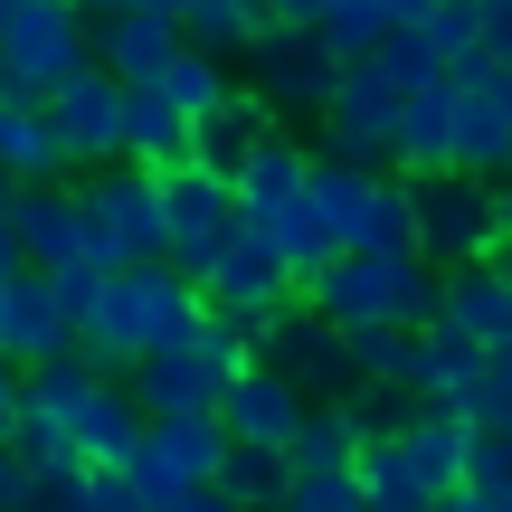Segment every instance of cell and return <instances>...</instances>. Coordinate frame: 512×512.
Wrapping results in <instances>:
<instances>
[{"mask_svg":"<svg viewBox=\"0 0 512 512\" xmlns=\"http://www.w3.org/2000/svg\"><path fill=\"white\" fill-rule=\"evenodd\" d=\"M143 399H133L124 370H95L86 351L67 361H38L19 380V418H10V446L38 465H133L143 446Z\"/></svg>","mask_w":512,"mask_h":512,"instance_id":"obj_1","label":"cell"},{"mask_svg":"<svg viewBox=\"0 0 512 512\" xmlns=\"http://www.w3.org/2000/svg\"><path fill=\"white\" fill-rule=\"evenodd\" d=\"M209 323V294H200V275H181V266H105V304H95V323H86V361L95 370H133V361H152V351H181L190 332Z\"/></svg>","mask_w":512,"mask_h":512,"instance_id":"obj_2","label":"cell"},{"mask_svg":"<svg viewBox=\"0 0 512 512\" xmlns=\"http://www.w3.org/2000/svg\"><path fill=\"white\" fill-rule=\"evenodd\" d=\"M323 323H437V304H446V266H427L418 247H351V256H332L313 285H294Z\"/></svg>","mask_w":512,"mask_h":512,"instance_id":"obj_3","label":"cell"},{"mask_svg":"<svg viewBox=\"0 0 512 512\" xmlns=\"http://www.w3.org/2000/svg\"><path fill=\"white\" fill-rule=\"evenodd\" d=\"M313 209H323L332 247H418V181L408 171H361L313 152Z\"/></svg>","mask_w":512,"mask_h":512,"instance_id":"obj_4","label":"cell"},{"mask_svg":"<svg viewBox=\"0 0 512 512\" xmlns=\"http://www.w3.org/2000/svg\"><path fill=\"white\" fill-rule=\"evenodd\" d=\"M399 114H408L399 76L380 57H351L332 105H323V152L332 162H361V171H399Z\"/></svg>","mask_w":512,"mask_h":512,"instance_id":"obj_5","label":"cell"},{"mask_svg":"<svg viewBox=\"0 0 512 512\" xmlns=\"http://www.w3.org/2000/svg\"><path fill=\"white\" fill-rule=\"evenodd\" d=\"M76 200H86V228H95V266H152L162 256V171L105 162L76 181Z\"/></svg>","mask_w":512,"mask_h":512,"instance_id":"obj_6","label":"cell"},{"mask_svg":"<svg viewBox=\"0 0 512 512\" xmlns=\"http://www.w3.org/2000/svg\"><path fill=\"white\" fill-rule=\"evenodd\" d=\"M0 57L19 95H57L86 67V0H0Z\"/></svg>","mask_w":512,"mask_h":512,"instance_id":"obj_7","label":"cell"},{"mask_svg":"<svg viewBox=\"0 0 512 512\" xmlns=\"http://www.w3.org/2000/svg\"><path fill=\"white\" fill-rule=\"evenodd\" d=\"M228 418L219 408H190V418H152L143 427V446H133V484H143V503L152 512H171L181 494H200V484H219V465H228Z\"/></svg>","mask_w":512,"mask_h":512,"instance_id":"obj_8","label":"cell"},{"mask_svg":"<svg viewBox=\"0 0 512 512\" xmlns=\"http://www.w3.org/2000/svg\"><path fill=\"white\" fill-rule=\"evenodd\" d=\"M418 256L427 266L503 256V219H494V181L484 171H427L418 181Z\"/></svg>","mask_w":512,"mask_h":512,"instance_id":"obj_9","label":"cell"},{"mask_svg":"<svg viewBox=\"0 0 512 512\" xmlns=\"http://www.w3.org/2000/svg\"><path fill=\"white\" fill-rule=\"evenodd\" d=\"M238 219H247V200H238V181H228V171H200V162L162 171V266L200 275Z\"/></svg>","mask_w":512,"mask_h":512,"instance_id":"obj_10","label":"cell"},{"mask_svg":"<svg viewBox=\"0 0 512 512\" xmlns=\"http://www.w3.org/2000/svg\"><path fill=\"white\" fill-rule=\"evenodd\" d=\"M332 86H342V57H332L313 29H266V38H256V57H247V95H266L275 124H294V114H313V124H323Z\"/></svg>","mask_w":512,"mask_h":512,"instance_id":"obj_11","label":"cell"},{"mask_svg":"<svg viewBox=\"0 0 512 512\" xmlns=\"http://www.w3.org/2000/svg\"><path fill=\"white\" fill-rule=\"evenodd\" d=\"M48 124H57V143H67V171H105V162H124V76L114 67H76L67 86L48 95Z\"/></svg>","mask_w":512,"mask_h":512,"instance_id":"obj_12","label":"cell"},{"mask_svg":"<svg viewBox=\"0 0 512 512\" xmlns=\"http://www.w3.org/2000/svg\"><path fill=\"white\" fill-rule=\"evenodd\" d=\"M10 238H19V256H29L38 275H48V266H95V228H86L76 181H19Z\"/></svg>","mask_w":512,"mask_h":512,"instance_id":"obj_13","label":"cell"},{"mask_svg":"<svg viewBox=\"0 0 512 512\" xmlns=\"http://www.w3.org/2000/svg\"><path fill=\"white\" fill-rule=\"evenodd\" d=\"M219 418H228V437H238V446H294V427L313 418V389L294 380L285 361H266V351H256L238 380H228Z\"/></svg>","mask_w":512,"mask_h":512,"instance_id":"obj_14","label":"cell"},{"mask_svg":"<svg viewBox=\"0 0 512 512\" xmlns=\"http://www.w3.org/2000/svg\"><path fill=\"white\" fill-rule=\"evenodd\" d=\"M200 294H209L219 313H266V304H285V294H294V275H285V256L238 219V228L219 238V256L200 266Z\"/></svg>","mask_w":512,"mask_h":512,"instance_id":"obj_15","label":"cell"},{"mask_svg":"<svg viewBox=\"0 0 512 512\" xmlns=\"http://www.w3.org/2000/svg\"><path fill=\"white\" fill-rule=\"evenodd\" d=\"M86 48L124 86H152L171 67V48H181V19H162V10H86Z\"/></svg>","mask_w":512,"mask_h":512,"instance_id":"obj_16","label":"cell"},{"mask_svg":"<svg viewBox=\"0 0 512 512\" xmlns=\"http://www.w3.org/2000/svg\"><path fill=\"white\" fill-rule=\"evenodd\" d=\"M0 351H10L19 370L67 361V351H76V323L57 313V294H48V275H38V266H19L10 294H0Z\"/></svg>","mask_w":512,"mask_h":512,"instance_id":"obj_17","label":"cell"},{"mask_svg":"<svg viewBox=\"0 0 512 512\" xmlns=\"http://www.w3.org/2000/svg\"><path fill=\"white\" fill-rule=\"evenodd\" d=\"M351 475H361L370 512H437V503H446V484H427V465L408 456V437H399V427H370V437H361V456H351Z\"/></svg>","mask_w":512,"mask_h":512,"instance_id":"obj_18","label":"cell"},{"mask_svg":"<svg viewBox=\"0 0 512 512\" xmlns=\"http://www.w3.org/2000/svg\"><path fill=\"white\" fill-rule=\"evenodd\" d=\"M247 228H256L275 256H285L294 285H313V275L342 256V247H332V228H323V209H313V181H304V190H285V200H266V209H247Z\"/></svg>","mask_w":512,"mask_h":512,"instance_id":"obj_19","label":"cell"},{"mask_svg":"<svg viewBox=\"0 0 512 512\" xmlns=\"http://www.w3.org/2000/svg\"><path fill=\"white\" fill-rule=\"evenodd\" d=\"M446 323H465L484 351H503L512 342V266L503 256H475V266H446Z\"/></svg>","mask_w":512,"mask_h":512,"instance_id":"obj_20","label":"cell"},{"mask_svg":"<svg viewBox=\"0 0 512 512\" xmlns=\"http://www.w3.org/2000/svg\"><path fill=\"white\" fill-rule=\"evenodd\" d=\"M0 181H67V143L48 124V95H0Z\"/></svg>","mask_w":512,"mask_h":512,"instance_id":"obj_21","label":"cell"},{"mask_svg":"<svg viewBox=\"0 0 512 512\" xmlns=\"http://www.w3.org/2000/svg\"><path fill=\"white\" fill-rule=\"evenodd\" d=\"M266 133H275V105L238 86L219 114H200V124H190V162H200V171H228V181H238V171H247V152L266 143Z\"/></svg>","mask_w":512,"mask_h":512,"instance_id":"obj_22","label":"cell"},{"mask_svg":"<svg viewBox=\"0 0 512 512\" xmlns=\"http://www.w3.org/2000/svg\"><path fill=\"white\" fill-rule=\"evenodd\" d=\"M399 171H408V181L456 171V76H437V86L408 95V114H399Z\"/></svg>","mask_w":512,"mask_h":512,"instance_id":"obj_23","label":"cell"},{"mask_svg":"<svg viewBox=\"0 0 512 512\" xmlns=\"http://www.w3.org/2000/svg\"><path fill=\"white\" fill-rule=\"evenodd\" d=\"M124 380H133V399H143V418H190V408H219V380H209V361H200L190 342L133 361Z\"/></svg>","mask_w":512,"mask_h":512,"instance_id":"obj_24","label":"cell"},{"mask_svg":"<svg viewBox=\"0 0 512 512\" xmlns=\"http://www.w3.org/2000/svg\"><path fill=\"white\" fill-rule=\"evenodd\" d=\"M124 162H143V171H181L190 162V114L162 86H124Z\"/></svg>","mask_w":512,"mask_h":512,"instance_id":"obj_25","label":"cell"},{"mask_svg":"<svg viewBox=\"0 0 512 512\" xmlns=\"http://www.w3.org/2000/svg\"><path fill=\"white\" fill-rule=\"evenodd\" d=\"M361 408L351 399H313V418L294 427V446H285V465L294 475H351V456H361Z\"/></svg>","mask_w":512,"mask_h":512,"instance_id":"obj_26","label":"cell"},{"mask_svg":"<svg viewBox=\"0 0 512 512\" xmlns=\"http://www.w3.org/2000/svg\"><path fill=\"white\" fill-rule=\"evenodd\" d=\"M399 437H408V456L427 465V484H446V494H456L465 484V465H475V427L456 418V408H437V399H418L399 418Z\"/></svg>","mask_w":512,"mask_h":512,"instance_id":"obj_27","label":"cell"},{"mask_svg":"<svg viewBox=\"0 0 512 512\" xmlns=\"http://www.w3.org/2000/svg\"><path fill=\"white\" fill-rule=\"evenodd\" d=\"M266 29H275L266 0H190V10H181V38H190V48H209V57H228V67H247Z\"/></svg>","mask_w":512,"mask_h":512,"instance_id":"obj_28","label":"cell"},{"mask_svg":"<svg viewBox=\"0 0 512 512\" xmlns=\"http://www.w3.org/2000/svg\"><path fill=\"white\" fill-rule=\"evenodd\" d=\"M152 86H162L171 105H181L190 124H200V114H219L228 95H238V67H228V57H209V48H190V38H181V48H171V67L152 76Z\"/></svg>","mask_w":512,"mask_h":512,"instance_id":"obj_29","label":"cell"},{"mask_svg":"<svg viewBox=\"0 0 512 512\" xmlns=\"http://www.w3.org/2000/svg\"><path fill=\"white\" fill-rule=\"evenodd\" d=\"M219 484L256 512V503H285V494H294V465H285V446H228Z\"/></svg>","mask_w":512,"mask_h":512,"instance_id":"obj_30","label":"cell"},{"mask_svg":"<svg viewBox=\"0 0 512 512\" xmlns=\"http://www.w3.org/2000/svg\"><path fill=\"white\" fill-rule=\"evenodd\" d=\"M418 38L437 48V67L456 76V67L484 57V10H475V0H437V19H418Z\"/></svg>","mask_w":512,"mask_h":512,"instance_id":"obj_31","label":"cell"},{"mask_svg":"<svg viewBox=\"0 0 512 512\" xmlns=\"http://www.w3.org/2000/svg\"><path fill=\"white\" fill-rule=\"evenodd\" d=\"M313 38H323V48L351 67V57H370V48L389 38V10H380V0H332V10L313 19Z\"/></svg>","mask_w":512,"mask_h":512,"instance_id":"obj_32","label":"cell"},{"mask_svg":"<svg viewBox=\"0 0 512 512\" xmlns=\"http://www.w3.org/2000/svg\"><path fill=\"white\" fill-rule=\"evenodd\" d=\"M465 418L494 427V437H512V342L484 361V380H475V399H465Z\"/></svg>","mask_w":512,"mask_h":512,"instance_id":"obj_33","label":"cell"},{"mask_svg":"<svg viewBox=\"0 0 512 512\" xmlns=\"http://www.w3.org/2000/svg\"><path fill=\"white\" fill-rule=\"evenodd\" d=\"M48 294H57V313L76 323V342H86L95 304H105V266H48Z\"/></svg>","mask_w":512,"mask_h":512,"instance_id":"obj_34","label":"cell"},{"mask_svg":"<svg viewBox=\"0 0 512 512\" xmlns=\"http://www.w3.org/2000/svg\"><path fill=\"white\" fill-rule=\"evenodd\" d=\"M95 465H38V503L29 512H95Z\"/></svg>","mask_w":512,"mask_h":512,"instance_id":"obj_35","label":"cell"},{"mask_svg":"<svg viewBox=\"0 0 512 512\" xmlns=\"http://www.w3.org/2000/svg\"><path fill=\"white\" fill-rule=\"evenodd\" d=\"M294 512H370L361 475H294Z\"/></svg>","mask_w":512,"mask_h":512,"instance_id":"obj_36","label":"cell"},{"mask_svg":"<svg viewBox=\"0 0 512 512\" xmlns=\"http://www.w3.org/2000/svg\"><path fill=\"white\" fill-rule=\"evenodd\" d=\"M29 503H38V456H19L0 437V512H29Z\"/></svg>","mask_w":512,"mask_h":512,"instance_id":"obj_37","label":"cell"},{"mask_svg":"<svg viewBox=\"0 0 512 512\" xmlns=\"http://www.w3.org/2000/svg\"><path fill=\"white\" fill-rule=\"evenodd\" d=\"M86 484H95V512H152L143 484H133V465H95Z\"/></svg>","mask_w":512,"mask_h":512,"instance_id":"obj_38","label":"cell"},{"mask_svg":"<svg viewBox=\"0 0 512 512\" xmlns=\"http://www.w3.org/2000/svg\"><path fill=\"white\" fill-rule=\"evenodd\" d=\"M484 57H503V67H512V0L484 10Z\"/></svg>","mask_w":512,"mask_h":512,"instance_id":"obj_39","label":"cell"},{"mask_svg":"<svg viewBox=\"0 0 512 512\" xmlns=\"http://www.w3.org/2000/svg\"><path fill=\"white\" fill-rule=\"evenodd\" d=\"M171 512H247L238 494H228V484H200V494H181V503H171Z\"/></svg>","mask_w":512,"mask_h":512,"instance_id":"obj_40","label":"cell"},{"mask_svg":"<svg viewBox=\"0 0 512 512\" xmlns=\"http://www.w3.org/2000/svg\"><path fill=\"white\" fill-rule=\"evenodd\" d=\"M19 380H29V370H19V361H10V351H0V427H10V418H19Z\"/></svg>","mask_w":512,"mask_h":512,"instance_id":"obj_41","label":"cell"},{"mask_svg":"<svg viewBox=\"0 0 512 512\" xmlns=\"http://www.w3.org/2000/svg\"><path fill=\"white\" fill-rule=\"evenodd\" d=\"M389 10V29H418V19H437V0H380Z\"/></svg>","mask_w":512,"mask_h":512,"instance_id":"obj_42","label":"cell"},{"mask_svg":"<svg viewBox=\"0 0 512 512\" xmlns=\"http://www.w3.org/2000/svg\"><path fill=\"white\" fill-rule=\"evenodd\" d=\"M494 219H503V256H512V162L494 171Z\"/></svg>","mask_w":512,"mask_h":512,"instance_id":"obj_43","label":"cell"},{"mask_svg":"<svg viewBox=\"0 0 512 512\" xmlns=\"http://www.w3.org/2000/svg\"><path fill=\"white\" fill-rule=\"evenodd\" d=\"M114 10H162V19H181L190 0H114Z\"/></svg>","mask_w":512,"mask_h":512,"instance_id":"obj_44","label":"cell"},{"mask_svg":"<svg viewBox=\"0 0 512 512\" xmlns=\"http://www.w3.org/2000/svg\"><path fill=\"white\" fill-rule=\"evenodd\" d=\"M0 95H19V86H10V57H0Z\"/></svg>","mask_w":512,"mask_h":512,"instance_id":"obj_45","label":"cell"},{"mask_svg":"<svg viewBox=\"0 0 512 512\" xmlns=\"http://www.w3.org/2000/svg\"><path fill=\"white\" fill-rule=\"evenodd\" d=\"M256 512H294V494H285V503H256Z\"/></svg>","mask_w":512,"mask_h":512,"instance_id":"obj_46","label":"cell"},{"mask_svg":"<svg viewBox=\"0 0 512 512\" xmlns=\"http://www.w3.org/2000/svg\"><path fill=\"white\" fill-rule=\"evenodd\" d=\"M86 10H114V0H86Z\"/></svg>","mask_w":512,"mask_h":512,"instance_id":"obj_47","label":"cell"},{"mask_svg":"<svg viewBox=\"0 0 512 512\" xmlns=\"http://www.w3.org/2000/svg\"><path fill=\"white\" fill-rule=\"evenodd\" d=\"M475 10H494V0H475Z\"/></svg>","mask_w":512,"mask_h":512,"instance_id":"obj_48","label":"cell"},{"mask_svg":"<svg viewBox=\"0 0 512 512\" xmlns=\"http://www.w3.org/2000/svg\"><path fill=\"white\" fill-rule=\"evenodd\" d=\"M0 437H10V427H0Z\"/></svg>","mask_w":512,"mask_h":512,"instance_id":"obj_49","label":"cell"},{"mask_svg":"<svg viewBox=\"0 0 512 512\" xmlns=\"http://www.w3.org/2000/svg\"><path fill=\"white\" fill-rule=\"evenodd\" d=\"M503 266H512V256H503Z\"/></svg>","mask_w":512,"mask_h":512,"instance_id":"obj_50","label":"cell"}]
</instances>
